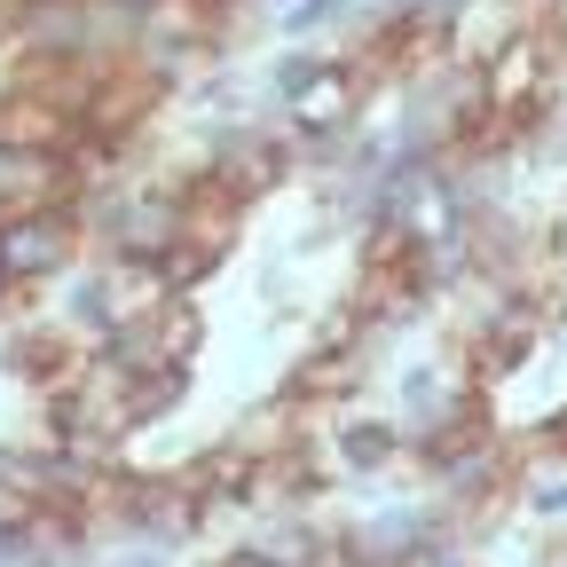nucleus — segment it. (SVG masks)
I'll use <instances>...</instances> for the list:
<instances>
[{"instance_id": "f257e3e1", "label": "nucleus", "mask_w": 567, "mask_h": 567, "mask_svg": "<svg viewBox=\"0 0 567 567\" xmlns=\"http://www.w3.org/2000/svg\"><path fill=\"white\" fill-rule=\"evenodd\" d=\"M80 260H87V237L71 221V205L0 213V276H9V292H48V284L71 276Z\"/></svg>"}, {"instance_id": "f03ea898", "label": "nucleus", "mask_w": 567, "mask_h": 567, "mask_svg": "<svg viewBox=\"0 0 567 567\" xmlns=\"http://www.w3.org/2000/svg\"><path fill=\"white\" fill-rule=\"evenodd\" d=\"M379 371V347L354 339V331H323L316 347L292 354V371H284V402L292 410H347L354 394L371 386Z\"/></svg>"}, {"instance_id": "7ed1b4c3", "label": "nucleus", "mask_w": 567, "mask_h": 567, "mask_svg": "<svg viewBox=\"0 0 567 567\" xmlns=\"http://www.w3.org/2000/svg\"><path fill=\"white\" fill-rule=\"evenodd\" d=\"M9 63H95V0H17Z\"/></svg>"}, {"instance_id": "20e7f679", "label": "nucleus", "mask_w": 567, "mask_h": 567, "mask_svg": "<svg viewBox=\"0 0 567 567\" xmlns=\"http://www.w3.org/2000/svg\"><path fill=\"white\" fill-rule=\"evenodd\" d=\"M323 457L339 465V481H386L410 465V442H402V425L394 410H339L331 417V434H323Z\"/></svg>"}, {"instance_id": "39448f33", "label": "nucleus", "mask_w": 567, "mask_h": 567, "mask_svg": "<svg viewBox=\"0 0 567 567\" xmlns=\"http://www.w3.org/2000/svg\"><path fill=\"white\" fill-rule=\"evenodd\" d=\"M166 111V87L151 80V71H134V63H111L103 80H95V95H87V111H80V126L87 134H103L111 151H134L142 134H151V118Z\"/></svg>"}, {"instance_id": "423d86ee", "label": "nucleus", "mask_w": 567, "mask_h": 567, "mask_svg": "<svg viewBox=\"0 0 567 567\" xmlns=\"http://www.w3.org/2000/svg\"><path fill=\"white\" fill-rule=\"evenodd\" d=\"M363 87H354V71L331 55V71L323 80H308L292 103H276V126L292 134V142H323V134H347V126H363Z\"/></svg>"}, {"instance_id": "0eeeda50", "label": "nucleus", "mask_w": 567, "mask_h": 567, "mask_svg": "<svg viewBox=\"0 0 567 567\" xmlns=\"http://www.w3.org/2000/svg\"><path fill=\"white\" fill-rule=\"evenodd\" d=\"M71 134H80V118H71V111H55L48 95L17 87V80H0V151L63 158V151H71Z\"/></svg>"}, {"instance_id": "6e6552de", "label": "nucleus", "mask_w": 567, "mask_h": 567, "mask_svg": "<svg viewBox=\"0 0 567 567\" xmlns=\"http://www.w3.org/2000/svg\"><path fill=\"white\" fill-rule=\"evenodd\" d=\"M17 544H24V567H95V520L87 513H55V505H32L17 520Z\"/></svg>"}, {"instance_id": "1a4fd4ad", "label": "nucleus", "mask_w": 567, "mask_h": 567, "mask_svg": "<svg viewBox=\"0 0 567 567\" xmlns=\"http://www.w3.org/2000/svg\"><path fill=\"white\" fill-rule=\"evenodd\" d=\"M80 197L71 158H40V151H0V213H48Z\"/></svg>"}, {"instance_id": "9d476101", "label": "nucleus", "mask_w": 567, "mask_h": 567, "mask_svg": "<svg viewBox=\"0 0 567 567\" xmlns=\"http://www.w3.org/2000/svg\"><path fill=\"white\" fill-rule=\"evenodd\" d=\"M48 292H55V308H48V316H55L71 339H95V331H111V276H103V260H80L71 276H55Z\"/></svg>"}, {"instance_id": "9b49d317", "label": "nucleus", "mask_w": 567, "mask_h": 567, "mask_svg": "<svg viewBox=\"0 0 567 567\" xmlns=\"http://www.w3.org/2000/svg\"><path fill=\"white\" fill-rule=\"evenodd\" d=\"M189 386H197V363H166V371H142V379H126V394H118V410H126V434H151V425L182 417Z\"/></svg>"}, {"instance_id": "f8f14e48", "label": "nucleus", "mask_w": 567, "mask_h": 567, "mask_svg": "<svg viewBox=\"0 0 567 567\" xmlns=\"http://www.w3.org/2000/svg\"><path fill=\"white\" fill-rule=\"evenodd\" d=\"M300 434H308V410H292V402L276 394V402H252L221 442H229L237 457H252V465H260V457H276V450H292Z\"/></svg>"}, {"instance_id": "ddd939ff", "label": "nucleus", "mask_w": 567, "mask_h": 567, "mask_svg": "<svg viewBox=\"0 0 567 567\" xmlns=\"http://www.w3.org/2000/svg\"><path fill=\"white\" fill-rule=\"evenodd\" d=\"M323 536H331V528H323L316 513H268V520H260L245 544H252L268 567H308V559L323 551Z\"/></svg>"}, {"instance_id": "4468645a", "label": "nucleus", "mask_w": 567, "mask_h": 567, "mask_svg": "<svg viewBox=\"0 0 567 567\" xmlns=\"http://www.w3.org/2000/svg\"><path fill=\"white\" fill-rule=\"evenodd\" d=\"M221 268H229V252H221V245H205V237H174V245L158 252V284H166V300H197Z\"/></svg>"}, {"instance_id": "2eb2a0df", "label": "nucleus", "mask_w": 567, "mask_h": 567, "mask_svg": "<svg viewBox=\"0 0 567 567\" xmlns=\"http://www.w3.org/2000/svg\"><path fill=\"white\" fill-rule=\"evenodd\" d=\"M331 55L339 48H276V63L260 71V95H268V118H276V103H292L308 80H323L331 71Z\"/></svg>"}, {"instance_id": "dca6fc26", "label": "nucleus", "mask_w": 567, "mask_h": 567, "mask_svg": "<svg viewBox=\"0 0 567 567\" xmlns=\"http://www.w3.org/2000/svg\"><path fill=\"white\" fill-rule=\"evenodd\" d=\"M457 379H465V363H450V354H417V363H402L394 394H402V410H425V402H442ZM402 410H394V417H402Z\"/></svg>"}, {"instance_id": "f3484780", "label": "nucleus", "mask_w": 567, "mask_h": 567, "mask_svg": "<svg viewBox=\"0 0 567 567\" xmlns=\"http://www.w3.org/2000/svg\"><path fill=\"white\" fill-rule=\"evenodd\" d=\"M158 339H166V363H197V347H205L197 300H166V308H158Z\"/></svg>"}, {"instance_id": "a211bd4d", "label": "nucleus", "mask_w": 567, "mask_h": 567, "mask_svg": "<svg viewBox=\"0 0 567 567\" xmlns=\"http://www.w3.org/2000/svg\"><path fill=\"white\" fill-rule=\"evenodd\" d=\"M513 505L536 513V520H567V473H520Z\"/></svg>"}, {"instance_id": "6ab92c4d", "label": "nucleus", "mask_w": 567, "mask_h": 567, "mask_svg": "<svg viewBox=\"0 0 567 567\" xmlns=\"http://www.w3.org/2000/svg\"><path fill=\"white\" fill-rule=\"evenodd\" d=\"M24 513H32V505H24V496H17V488H9V481H0V528H17V520H24Z\"/></svg>"}, {"instance_id": "aec40b11", "label": "nucleus", "mask_w": 567, "mask_h": 567, "mask_svg": "<svg viewBox=\"0 0 567 567\" xmlns=\"http://www.w3.org/2000/svg\"><path fill=\"white\" fill-rule=\"evenodd\" d=\"M0 567H24V544H17V528H0Z\"/></svg>"}, {"instance_id": "412c9836", "label": "nucleus", "mask_w": 567, "mask_h": 567, "mask_svg": "<svg viewBox=\"0 0 567 567\" xmlns=\"http://www.w3.org/2000/svg\"><path fill=\"white\" fill-rule=\"evenodd\" d=\"M9 40H17V0H0V55H9Z\"/></svg>"}, {"instance_id": "4be33fe9", "label": "nucleus", "mask_w": 567, "mask_h": 567, "mask_svg": "<svg viewBox=\"0 0 567 567\" xmlns=\"http://www.w3.org/2000/svg\"><path fill=\"white\" fill-rule=\"evenodd\" d=\"M536 567H567V536H559V544H544V551H536Z\"/></svg>"}, {"instance_id": "5701e85b", "label": "nucleus", "mask_w": 567, "mask_h": 567, "mask_svg": "<svg viewBox=\"0 0 567 567\" xmlns=\"http://www.w3.org/2000/svg\"><path fill=\"white\" fill-rule=\"evenodd\" d=\"M103 9H126V17H142V9H158V0H103Z\"/></svg>"}, {"instance_id": "b1692460", "label": "nucleus", "mask_w": 567, "mask_h": 567, "mask_svg": "<svg viewBox=\"0 0 567 567\" xmlns=\"http://www.w3.org/2000/svg\"><path fill=\"white\" fill-rule=\"evenodd\" d=\"M126 567H174V559H158V551H134V559H126Z\"/></svg>"}, {"instance_id": "393cba45", "label": "nucleus", "mask_w": 567, "mask_h": 567, "mask_svg": "<svg viewBox=\"0 0 567 567\" xmlns=\"http://www.w3.org/2000/svg\"><path fill=\"white\" fill-rule=\"evenodd\" d=\"M9 300H17V292H9V276H0V316H9Z\"/></svg>"}]
</instances>
